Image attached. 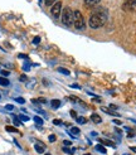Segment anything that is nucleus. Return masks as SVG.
Here are the masks:
<instances>
[{
    "mask_svg": "<svg viewBox=\"0 0 136 155\" xmlns=\"http://www.w3.org/2000/svg\"><path fill=\"white\" fill-rule=\"evenodd\" d=\"M107 18H108V11L106 10L105 8H98V9L93 11L92 15L90 16L88 25H90L92 29H98V28L105 25Z\"/></svg>",
    "mask_w": 136,
    "mask_h": 155,
    "instance_id": "1",
    "label": "nucleus"
},
{
    "mask_svg": "<svg viewBox=\"0 0 136 155\" xmlns=\"http://www.w3.org/2000/svg\"><path fill=\"white\" fill-rule=\"evenodd\" d=\"M62 23L64 24L66 27H71L73 25V10L71 8H64L62 11Z\"/></svg>",
    "mask_w": 136,
    "mask_h": 155,
    "instance_id": "2",
    "label": "nucleus"
},
{
    "mask_svg": "<svg viewBox=\"0 0 136 155\" xmlns=\"http://www.w3.org/2000/svg\"><path fill=\"white\" fill-rule=\"evenodd\" d=\"M73 25L76 29H79V30L86 28V22H84V18L79 10L73 11Z\"/></svg>",
    "mask_w": 136,
    "mask_h": 155,
    "instance_id": "3",
    "label": "nucleus"
},
{
    "mask_svg": "<svg viewBox=\"0 0 136 155\" xmlns=\"http://www.w3.org/2000/svg\"><path fill=\"white\" fill-rule=\"evenodd\" d=\"M50 14L53 15V18H59V16H61V14H62V3L61 1H57L52 6V9H50Z\"/></svg>",
    "mask_w": 136,
    "mask_h": 155,
    "instance_id": "4",
    "label": "nucleus"
},
{
    "mask_svg": "<svg viewBox=\"0 0 136 155\" xmlns=\"http://www.w3.org/2000/svg\"><path fill=\"white\" fill-rule=\"evenodd\" d=\"M122 9L125 11H135L136 10V0H125Z\"/></svg>",
    "mask_w": 136,
    "mask_h": 155,
    "instance_id": "5",
    "label": "nucleus"
},
{
    "mask_svg": "<svg viewBox=\"0 0 136 155\" xmlns=\"http://www.w3.org/2000/svg\"><path fill=\"white\" fill-rule=\"evenodd\" d=\"M34 149H35V151H37V153H39V154H43V153H44V150H45L44 145H43V144H40V142H37V144L34 145Z\"/></svg>",
    "mask_w": 136,
    "mask_h": 155,
    "instance_id": "6",
    "label": "nucleus"
},
{
    "mask_svg": "<svg viewBox=\"0 0 136 155\" xmlns=\"http://www.w3.org/2000/svg\"><path fill=\"white\" fill-rule=\"evenodd\" d=\"M98 141L101 144L103 145H107V146H111V148H116V145H115V142L111 141V140H107V139H98Z\"/></svg>",
    "mask_w": 136,
    "mask_h": 155,
    "instance_id": "7",
    "label": "nucleus"
},
{
    "mask_svg": "<svg viewBox=\"0 0 136 155\" xmlns=\"http://www.w3.org/2000/svg\"><path fill=\"white\" fill-rule=\"evenodd\" d=\"M101 1V0H84V5L86 6H95Z\"/></svg>",
    "mask_w": 136,
    "mask_h": 155,
    "instance_id": "8",
    "label": "nucleus"
},
{
    "mask_svg": "<svg viewBox=\"0 0 136 155\" xmlns=\"http://www.w3.org/2000/svg\"><path fill=\"white\" fill-rule=\"evenodd\" d=\"M91 120H92L95 124H100V122H102V119H101V117H100L98 115H97V114H92V115H91Z\"/></svg>",
    "mask_w": 136,
    "mask_h": 155,
    "instance_id": "9",
    "label": "nucleus"
},
{
    "mask_svg": "<svg viewBox=\"0 0 136 155\" xmlns=\"http://www.w3.org/2000/svg\"><path fill=\"white\" fill-rule=\"evenodd\" d=\"M10 85L9 79H8L6 77H0V86H4V87H8Z\"/></svg>",
    "mask_w": 136,
    "mask_h": 155,
    "instance_id": "10",
    "label": "nucleus"
},
{
    "mask_svg": "<svg viewBox=\"0 0 136 155\" xmlns=\"http://www.w3.org/2000/svg\"><path fill=\"white\" fill-rule=\"evenodd\" d=\"M101 110L103 111V112H106V114L111 115V116H120L118 114H116V112H113L112 110H110V108H107V107H101Z\"/></svg>",
    "mask_w": 136,
    "mask_h": 155,
    "instance_id": "11",
    "label": "nucleus"
},
{
    "mask_svg": "<svg viewBox=\"0 0 136 155\" xmlns=\"http://www.w3.org/2000/svg\"><path fill=\"white\" fill-rule=\"evenodd\" d=\"M50 105H52V108L56 110V108L61 107V101H59V100H52V101H50Z\"/></svg>",
    "mask_w": 136,
    "mask_h": 155,
    "instance_id": "12",
    "label": "nucleus"
},
{
    "mask_svg": "<svg viewBox=\"0 0 136 155\" xmlns=\"http://www.w3.org/2000/svg\"><path fill=\"white\" fill-rule=\"evenodd\" d=\"M32 102H33V103H38V102H39V103H45V102H47V100H45V98H42V97H40V98H37V100H35V98H33V100H32Z\"/></svg>",
    "mask_w": 136,
    "mask_h": 155,
    "instance_id": "13",
    "label": "nucleus"
},
{
    "mask_svg": "<svg viewBox=\"0 0 136 155\" xmlns=\"http://www.w3.org/2000/svg\"><path fill=\"white\" fill-rule=\"evenodd\" d=\"M58 72H61V73H63V74H67V76H68V74H69V71H68L67 68H63V67H58Z\"/></svg>",
    "mask_w": 136,
    "mask_h": 155,
    "instance_id": "14",
    "label": "nucleus"
},
{
    "mask_svg": "<svg viewBox=\"0 0 136 155\" xmlns=\"http://www.w3.org/2000/svg\"><path fill=\"white\" fill-rule=\"evenodd\" d=\"M81 132V130L78 129V127H71V134H72V135H78V134Z\"/></svg>",
    "mask_w": 136,
    "mask_h": 155,
    "instance_id": "15",
    "label": "nucleus"
},
{
    "mask_svg": "<svg viewBox=\"0 0 136 155\" xmlns=\"http://www.w3.org/2000/svg\"><path fill=\"white\" fill-rule=\"evenodd\" d=\"M5 130H6V131H9V132H18L19 134V130L16 127H13V126H6Z\"/></svg>",
    "mask_w": 136,
    "mask_h": 155,
    "instance_id": "16",
    "label": "nucleus"
},
{
    "mask_svg": "<svg viewBox=\"0 0 136 155\" xmlns=\"http://www.w3.org/2000/svg\"><path fill=\"white\" fill-rule=\"evenodd\" d=\"M34 122L38 125H43V119H40L39 116H34Z\"/></svg>",
    "mask_w": 136,
    "mask_h": 155,
    "instance_id": "17",
    "label": "nucleus"
},
{
    "mask_svg": "<svg viewBox=\"0 0 136 155\" xmlns=\"http://www.w3.org/2000/svg\"><path fill=\"white\" fill-rule=\"evenodd\" d=\"M57 3V0H45V6H53Z\"/></svg>",
    "mask_w": 136,
    "mask_h": 155,
    "instance_id": "18",
    "label": "nucleus"
},
{
    "mask_svg": "<svg viewBox=\"0 0 136 155\" xmlns=\"http://www.w3.org/2000/svg\"><path fill=\"white\" fill-rule=\"evenodd\" d=\"M96 150H97V151H100V153H102V154H106V149L102 145H97L96 146Z\"/></svg>",
    "mask_w": 136,
    "mask_h": 155,
    "instance_id": "19",
    "label": "nucleus"
},
{
    "mask_svg": "<svg viewBox=\"0 0 136 155\" xmlns=\"http://www.w3.org/2000/svg\"><path fill=\"white\" fill-rule=\"evenodd\" d=\"M76 120H77V122H78V124H86V122H87V120L84 119V117H82V116L77 117V119H76Z\"/></svg>",
    "mask_w": 136,
    "mask_h": 155,
    "instance_id": "20",
    "label": "nucleus"
},
{
    "mask_svg": "<svg viewBox=\"0 0 136 155\" xmlns=\"http://www.w3.org/2000/svg\"><path fill=\"white\" fill-rule=\"evenodd\" d=\"M13 120H14V124L16 125V126H20V125H22V122H20V121L18 120V117H15V116H13Z\"/></svg>",
    "mask_w": 136,
    "mask_h": 155,
    "instance_id": "21",
    "label": "nucleus"
},
{
    "mask_svg": "<svg viewBox=\"0 0 136 155\" xmlns=\"http://www.w3.org/2000/svg\"><path fill=\"white\" fill-rule=\"evenodd\" d=\"M19 119L22 121H24V122H25V121H29V117L25 116V115H19Z\"/></svg>",
    "mask_w": 136,
    "mask_h": 155,
    "instance_id": "22",
    "label": "nucleus"
},
{
    "mask_svg": "<svg viewBox=\"0 0 136 155\" xmlns=\"http://www.w3.org/2000/svg\"><path fill=\"white\" fill-rule=\"evenodd\" d=\"M15 101L18 102V103H25V100H24L23 97H16V98H15Z\"/></svg>",
    "mask_w": 136,
    "mask_h": 155,
    "instance_id": "23",
    "label": "nucleus"
},
{
    "mask_svg": "<svg viewBox=\"0 0 136 155\" xmlns=\"http://www.w3.org/2000/svg\"><path fill=\"white\" fill-rule=\"evenodd\" d=\"M56 139H57V137H56V135H53V134H52V135H49V137H48V140L50 142H54V141H56Z\"/></svg>",
    "mask_w": 136,
    "mask_h": 155,
    "instance_id": "24",
    "label": "nucleus"
},
{
    "mask_svg": "<svg viewBox=\"0 0 136 155\" xmlns=\"http://www.w3.org/2000/svg\"><path fill=\"white\" fill-rule=\"evenodd\" d=\"M39 42H40V37H35L33 39V44H39Z\"/></svg>",
    "mask_w": 136,
    "mask_h": 155,
    "instance_id": "25",
    "label": "nucleus"
},
{
    "mask_svg": "<svg viewBox=\"0 0 136 155\" xmlns=\"http://www.w3.org/2000/svg\"><path fill=\"white\" fill-rule=\"evenodd\" d=\"M1 74H3L1 77H8L10 74V72H9V71H1Z\"/></svg>",
    "mask_w": 136,
    "mask_h": 155,
    "instance_id": "26",
    "label": "nucleus"
},
{
    "mask_svg": "<svg viewBox=\"0 0 136 155\" xmlns=\"http://www.w3.org/2000/svg\"><path fill=\"white\" fill-rule=\"evenodd\" d=\"M69 114H71V116L73 117V119H77V112H76L74 110H71V112H69Z\"/></svg>",
    "mask_w": 136,
    "mask_h": 155,
    "instance_id": "27",
    "label": "nucleus"
},
{
    "mask_svg": "<svg viewBox=\"0 0 136 155\" xmlns=\"http://www.w3.org/2000/svg\"><path fill=\"white\" fill-rule=\"evenodd\" d=\"M5 108H6V110H9V111H13V110H14V105H6Z\"/></svg>",
    "mask_w": 136,
    "mask_h": 155,
    "instance_id": "28",
    "label": "nucleus"
},
{
    "mask_svg": "<svg viewBox=\"0 0 136 155\" xmlns=\"http://www.w3.org/2000/svg\"><path fill=\"white\" fill-rule=\"evenodd\" d=\"M53 124H54V125H61V124H62V120L56 119V120H53Z\"/></svg>",
    "mask_w": 136,
    "mask_h": 155,
    "instance_id": "29",
    "label": "nucleus"
},
{
    "mask_svg": "<svg viewBox=\"0 0 136 155\" xmlns=\"http://www.w3.org/2000/svg\"><path fill=\"white\" fill-rule=\"evenodd\" d=\"M63 144H64V145L67 146V148H68V146H71V145H72V142H71V141H67V140H64V141H63Z\"/></svg>",
    "mask_w": 136,
    "mask_h": 155,
    "instance_id": "30",
    "label": "nucleus"
},
{
    "mask_svg": "<svg viewBox=\"0 0 136 155\" xmlns=\"http://www.w3.org/2000/svg\"><path fill=\"white\" fill-rule=\"evenodd\" d=\"M20 81H25V79H27V76H24V74H23V76H20Z\"/></svg>",
    "mask_w": 136,
    "mask_h": 155,
    "instance_id": "31",
    "label": "nucleus"
},
{
    "mask_svg": "<svg viewBox=\"0 0 136 155\" xmlns=\"http://www.w3.org/2000/svg\"><path fill=\"white\" fill-rule=\"evenodd\" d=\"M110 107H111L112 110H117V106H116V105H110Z\"/></svg>",
    "mask_w": 136,
    "mask_h": 155,
    "instance_id": "32",
    "label": "nucleus"
},
{
    "mask_svg": "<svg viewBox=\"0 0 136 155\" xmlns=\"http://www.w3.org/2000/svg\"><path fill=\"white\" fill-rule=\"evenodd\" d=\"M71 87H72V88H81V87H79L78 85H72Z\"/></svg>",
    "mask_w": 136,
    "mask_h": 155,
    "instance_id": "33",
    "label": "nucleus"
},
{
    "mask_svg": "<svg viewBox=\"0 0 136 155\" xmlns=\"http://www.w3.org/2000/svg\"><path fill=\"white\" fill-rule=\"evenodd\" d=\"M113 122H115V124H117V125H122V124H121V121H118V120H113Z\"/></svg>",
    "mask_w": 136,
    "mask_h": 155,
    "instance_id": "34",
    "label": "nucleus"
},
{
    "mask_svg": "<svg viewBox=\"0 0 136 155\" xmlns=\"http://www.w3.org/2000/svg\"><path fill=\"white\" fill-rule=\"evenodd\" d=\"M19 58H27V56L25 54H19Z\"/></svg>",
    "mask_w": 136,
    "mask_h": 155,
    "instance_id": "35",
    "label": "nucleus"
},
{
    "mask_svg": "<svg viewBox=\"0 0 136 155\" xmlns=\"http://www.w3.org/2000/svg\"><path fill=\"white\" fill-rule=\"evenodd\" d=\"M23 68H24V71H29V66H24Z\"/></svg>",
    "mask_w": 136,
    "mask_h": 155,
    "instance_id": "36",
    "label": "nucleus"
},
{
    "mask_svg": "<svg viewBox=\"0 0 136 155\" xmlns=\"http://www.w3.org/2000/svg\"><path fill=\"white\" fill-rule=\"evenodd\" d=\"M131 150H132L134 153H136V148H135V146H132V148H131Z\"/></svg>",
    "mask_w": 136,
    "mask_h": 155,
    "instance_id": "37",
    "label": "nucleus"
},
{
    "mask_svg": "<svg viewBox=\"0 0 136 155\" xmlns=\"http://www.w3.org/2000/svg\"><path fill=\"white\" fill-rule=\"evenodd\" d=\"M44 155H50V154H48V153H47V154H44Z\"/></svg>",
    "mask_w": 136,
    "mask_h": 155,
    "instance_id": "38",
    "label": "nucleus"
},
{
    "mask_svg": "<svg viewBox=\"0 0 136 155\" xmlns=\"http://www.w3.org/2000/svg\"><path fill=\"white\" fill-rule=\"evenodd\" d=\"M84 155H91V154H84Z\"/></svg>",
    "mask_w": 136,
    "mask_h": 155,
    "instance_id": "39",
    "label": "nucleus"
},
{
    "mask_svg": "<svg viewBox=\"0 0 136 155\" xmlns=\"http://www.w3.org/2000/svg\"><path fill=\"white\" fill-rule=\"evenodd\" d=\"M124 155H130V154H124Z\"/></svg>",
    "mask_w": 136,
    "mask_h": 155,
    "instance_id": "40",
    "label": "nucleus"
},
{
    "mask_svg": "<svg viewBox=\"0 0 136 155\" xmlns=\"http://www.w3.org/2000/svg\"><path fill=\"white\" fill-rule=\"evenodd\" d=\"M0 98H1V95H0Z\"/></svg>",
    "mask_w": 136,
    "mask_h": 155,
    "instance_id": "41",
    "label": "nucleus"
}]
</instances>
